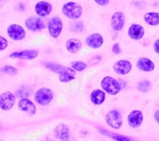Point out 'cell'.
Wrapping results in <instances>:
<instances>
[{"mask_svg":"<svg viewBox=\"0 0 159 141\" xmlns=\"http://www.w3.org/2000/svg\"><path fill=\"white\" fill-rule=\"evenodd\" d=\"M62 14L69 19L76 20L81 17L83 14V7L80 3L76 2H65L62 7Z\"/></svg>","mask_w":159,"mask_h":141,"instance_id":"6da1fadb","label":"cell"},{"mask_svg":"<svg viewBox=\"0 0 159 141\" xmlns=\"http://www.w3.org/2000/svg\"><path fill=\"white\" fill-rule=\"evenodd\" d=\"M101 88L106 93L109 95H116L122 89V87L117 80L110 76L104 77L101 81Z\"/></svg>","mask_w":159,"mask_h":141,"instance_id":"7a4b0ae2","label":"cell"},{"mask_svg":"<svg viewBox=\"0 0 159 141\" xmlns=\"http://www.w3.org/2000/svg\"><path fill=\"white\" fill-rule=\"evenodd\" d=\"M54 94L49 88H41L34 94V101L38 105L45 106L52 101Z\"/></svg>","mask_w":159,"mask_h":141,"instance_id":"3957f363","label":"cell"},{"mask_svg":"<svg viewBox=\"0 0 159 141\" xmlns=\"http://www.w3.org/2000/svg\"><path fill=\"white\" fill-rule=\"evenodd\" d=\"M47 29L49 35L52 38H57L61 35L63 30V22L61 18L57 16L51 18L48 22Z\"/></svg>","mask_w":159,"mask_h":141,"instance_id":"277c9868","label":"cell"},{"mask_svg":"<svg viewBox=\"0 0 159 141\" xmlns=\"http://www.w3.org/2000/svg\"><path fill=\"white\" fill-rule=\"evenodd\" d=\"M105 121L108 126L115 129H119L123 125V119L118 110L109 111L105 116Z\"/></svg>","mask_w":159,"mask_h":141,"instance_id":"5b68a950","label":"cell"},{"mask_svg":"<svg viewBox=\"0 0 159 141\" xmlns=\"http://www.w3.org/2000/svg\"><path fill=\"white\" fill-rule=\"evenodd\" d=\"M25 27L32 32H40L45 28V22L42 18L36 16H30L25 21Z\"/></svg>","mask_w":159,"mask_h":141,"instance_id":"8992f818","label":"cell"},{"mask_svg":"<svg viewBox=\"0 0 159 141\" xmlns=\"http://www.w3.org/2000/svg\"><path fill=\"white\" fill-rule=\"evenodd\" d=\"M7 35L14 41H22L26 36L25 29L18 24H12L7 28Z\"/></svg>","mask_w":159,"mask_h":141,"instance_id":"52a82bcc","label":"cell"},{"mask_svg":"<svg viewBox=\"0 0 159 141\" xmlns=\"http://www.w3.org/2000/svg\"><path fill=\"white\" fill-rule=\"evenodd\" d=\"M126 23V16L122 11H116L111 18V26L115 31H121Z\"/></svg>","mask_w":159,"mask_h":141,"instance_id":"ba28073f","label":"cell"},{"mask_svg":"<svg viewBox=\"0 0 159 141\" xmlns=\"http://www.w3.org/2000/svg\"><path fill=\"white\" fill-rule=\"evenodd\" d=\"M16 98L11 92H5L0 96V109L8 111L14 107Z\"/></svg>","mask_w":159,"mask_h":141,"instance_id":"9c48e42d","label":"cell"},{"mask_svg":"<svg viewBox=\"0 0 159 141\" xmlns=\"http://www.w3.org/2000/svg\"><path fill=\"white\" fill-rule=\"evenodd\" d=\"M38 49H25V50L17 51V52H13L10 54L11 58H15V59H22V60H34L37 58L38 56Z\"/></svg>","mask_w":159,"mask_h":141,"instance_id":"30bf717a","label":"cell"},{"mask_svg":"<svg viewBox=\"0 0 159 141\" xmlns=\"http://www.w3.org/2000/svg\"><path fill=\"white\" fill-rule=\"evenodd\" d=\"M132 64L128 60H119L113 65V70L119 75H127L131 71Z\"/></svg>","mask_w":159,"mask_h":141,"instance_id":"8fae6325","label":"cell"},{"mask_svg":"<svg viewBox=\"0 0 159 141\" xmlns=\"http://www.w3.org/2000/svg\"><path fill=\"white\" fill-rule=\"evenodd\" d=\"M35 13L40 18H45L49 16L52 11V4L46 1H40L35 4Z\"/></svg>","mask_w":159,"mask_h":141,"instance_id":"7c38bea8","label":"cell"},{"mask_svg":"<svg viewBox=\"0 0 159 141\" xmlns=\"http://www.w3.org/2000/svg\"><path fill=\"white\" fill-rule=\"evenodd\" d=\"M143 121V113L140 110H133L127 116V123L132 129H137L141 126Z\"/></svg>","mask_w":159,"mask_h":141,"instance_id":"4fadbf2b","label":"cell"},{"mask_svg":"<svg viewBox=\"0 0 159 141\" xmlns=\"http://www.w3.org/2000/svg\"><path fill=\"white\" fill-rule=\"evenodd\" d=\"M18 107L19 110L25 112V113H27L28 115H30V116L34 115L37 112L36 105L28 98L20 99L18 103Z\"/></svg>","mask_w":159,"mask_h":141,"instance_id":"5bb4252c","label":"cell"},{"mask_svg":"<svg viewBox=\"0 0 159 141\" xmlns=\"http://www.w3.org/2000/svg\"><path fill=\"white\" fill-rule=\"evenodd\" d=\"M86 45L92 49H99L103 44V37L99 33H93L89 35L85 40Z\"/></svg>","mask_w":159,"mask_h":141,"instance_id":"9a60e30c","label":"cell"},{"mask_svg":"<svg viewBox=\"0 0 159 141\" xmlns=\"http://www.w3.org/2000/svg\"><path fill=\"white\" fill-rule=\"evenodd\" d=\"M53 134L56 139H61L63 141H69L70 137V131L67 125L60 124L55 128Z\"/></svg>","mask_w":159,"mask_h":141,"instance_id":"2e32d148","label":"cell"},{"mask_svg":"<svg viewBox=\"0 0 159 141\" xmlns=\"http://www.w3.org/2000/svg\"><path fill=\"white\" fill-rule=\"evenodd\" d=\"M128 36L134 41H139L144 37L145 30L140 24L134 23L128 28Z\"/></svg>","mask_w":159,"mask_h":141,"instance_id":"e0dca14e","label":"cell"},{"mask_svg":"<svg viewBox=\"0 0 159 141\" xmlns=\"http://www.w3.org/2000/svg\"><path fill=\"white\" fill-rule=\"evenodd\" d=\"M45 66L48 69H49L50 71L53 73H56L58 74H63L65 73H74L76 71L72 68H69V67L64 66L62 65H60V64L53 63V62H46L45 64Z\"/></svg>","mask_w":159,"mask_h":141,"instance_id":"ac0fdd59","label":"cell"},{"mask_svg":"<svg viewBox=\"0 0 159 141\" xmlns=\"http://www.w3.org/2000/svg\"><path fill=\"white\" fill-rule=\"evenodd\" d=\"M137 68L143 72H152L155 68V65L151 60L147 58H141L138 60Z\"/></svg>","mask_w":159,"mask_h":141,"instance_id":"d6986e66","label":"cell"},{"mask_svg":"<svg viewBox=\"0 0 159 141\" xmlns=\"http://www.w3.org/2000/svg\"><path fill=\"white\" fill-rule=\"evenodd\" d=\"M91 101L96 105H100L106 100V92L103 89H94L91 92Z\"/></svg>","mask_w":159,"mask_h":141,"instance_id":"ffe728a7","label":"cell"},{"mask_svg":"<svg viewBox=\"0 0 159 141\" xmlns=\"http://www.w3.org/2000/svg\"><path fill=\"white\" fill-rule=\"evenodd\" d=\"M65 47L69 53L75 54L81 49L82 42L80 40L77 38H70L66 42Z\"/></svg>","mask_w":159,"mask_h":141,"instance_id":"44dd1931","label":"cell"},{"mask_svg":"<svg viewBox=\"0 0 159 141\" xmlns=\"http://www.w3.org/2000/svg\"><path fill=\"white\" fill-rule=\"evenodd\" d=\"M98 131H99V133H101L102 135L107 136V137L111 138V139H112L114 141H130V138H128L127 136L114 133V132H109V131L105 130V129H103L99 128V129H98Z\"/></svg>","mask_w":159,"mask_h":141,"instance_id":"7402d4cb","label":"cell"},{"mask_svg":"<svg viewBox=\"0 0 159 141\" xmlns=\"http://www.w3.org/2000/svg\"><path fill=\"white\" fill-rule=\"evenodd\" d=\"M145 22L151 26L159 25V12L146 13L143 16Z\"/></svg>","mask_w":159,"mask_h":141,"instance_id":"603a6c76","label":"cell"},{"mask_svg":"<svg viewBox=\"0 0 159 141\" xmlns=\"http://www.w3.org/2000/svg\"><path fill=\"white\" fill-rule=\"evenodd\" d=\"M151 88V83L149 81H143L139 82L137 85V89L141 92H148L149 91H150Z\"/></svg>","mask_w":159,"mask_h":141,"instance_id":"cb8c5ba5","label":"cell"},{"mask_svg":"<svg viewBox=\"0 0 159 141\" xmlns=\"http://www.w3.org/2000/svg\"><path fill=\"white\" fill-rule=\"evenodd\" d=\"M76 72L74 73H65L63 74L59 75V80L61 82L63 83H69L71 81L74 80L76 77Z\"/></svg>","mask_w":159,"mask_h":141,"instance_id":"d4e9b609","label":"cell"},{"mask_svg":"<svg viewBox=\"0 0 159 141\" xmlns=\"http://www.w3.org/2000/svg\"><path fill=\"white\" fill-rule=\"evenodd\" d=\"M71 65H72V69L75 71H78V72H82V71L87 69V64L83 62H78V61L72 62L71 63Z\"/></svg>","mask_w":159,"mask_h":141,"instance_id":"484cf974","label":"cell"},{"mask_svg":"<svg viewBox=\"0 0 159 141\" xmlns=\"http://www.w3.org/2000/svg\"><path fill=\"white\" fill-rule=\"evenodd\" d=\"M0 71L3 73L9 75H15L18 73V69L11 65H5L0 69Z\"/></svg>","mask_w":159,"mask_h":141,"instance_id":"4316f807","label":"cell"},{"mask_svg":"<svg viewBox=\"0 0 159 141\" xmlns=\"http://www.w3.org/2000/svg\"><path fill=\"white\" fill-rule=\"evenodd\" d=\"M30 90H28L27 88H25V87H22V89L16 91V95L21 99L22 98H27L30 96Z\"/></svg>","mask_w":159,"mask_h":141,"instance_id":"83f0119b","label":"cell"},{"mask_svg":"<svg viewBox=\"0 0 159 141\" xmlns=\"http://www.w3.org/2000/svg\"><path fill=\"white\" fill-rule=\"evenodd\" d=\"M72 31L75 33H80L84 31V24L81 22H76L72 26Z\"/></svg>","mask_w":159,"mask_h":141,"instance_id":"f1b7e54d","label":"cell"},{"mask_svg":"<svg viewBox=\"0 0 159 141\" xmlns=\"http://www.w3.org/2000/svg\"><path fill=\"white\" fill-rule=\"evenodd\" d=\"M8 46V41L4 37L0 35V51L6 49Z\"/></svg>","mask_w":159,"mask_h":141,"instance_id":"f546056e","label":"cell"},{"mask_svg":"<svg viewBox=\"0 0 159 141\" xmlns=\"http://www.w3.org/2000/svg\"><path fill=\"white\" fill-rule=\"evenodd\" d=\"M121 47H120V45L119 43H115L112 46V52L114 53L115 54H121Z\"/></svg>","mask_w":159,"mask_h":141,"instance_id":"4dcf8cb0","label":"cell"},{"mask_svg":"<svg viewBox=\"0 0 159 141\" xmlns=\"http://www.w3.org/2000/svg\"><path fill=\"white\" fill-rule=\"evenodd\" d=\"M94 1L97 5L100 6V7H106L110 2V0H94Z\"/></svg>","mask_w":159,"mask_h":141,"instance_id":"1f68e13d","label":"cell"},{"mask_svg":"<svg viewBox=\"0 0 159 141\" xmlns=\"http://www.w3.org/2000/svg\"><path fill=\"white\" fill-rule=\"evenodd\" d=\"M154 49L157 54H159V38L157 39L154 43Z\"/></svg>","mask_w":159,"mask_h":141,"instance_id":"d6a6232c","label":"cell"},{"mask_svg":"<svg viewBox=\"0 0 159 141\" xmlns=\"http://www.w3.org/2000/svg\"><path fill=\"white\" fill-rule=\"evenodd\" d=\"M154 119H155L156 121L157 122V124H159V110L156 111L154 112Z\"/></svg>","mask_w":159,"mask_h":141,"instance_id":"836d02e7","label":"cell"},{"mask_svg":"<svg viewBox=\"0 0 159 141\" xmlns=\"http://www.w3.org/2000/svg\"><path fill=\"white\" fill-rule=\"evenodd\" d=\"M0 141H2V139H0Z\"/></svg>","mask_w":159,"mask_h":141,"instance_id":"e575fe53","label":"cell"},{"mask_svg":"<svg viewBox=\"0 0 159 141\" xmlns=\"http://www.w3.org/2000/svg\"><path fill=\"white\" fill-rule=\"evenodd\" d=\"M49 141H52V140H49Z\"/></svg>","mask_w":159,"mask_h":141,"instance_id":"d590c367","label":"cell"}]
</instances>
